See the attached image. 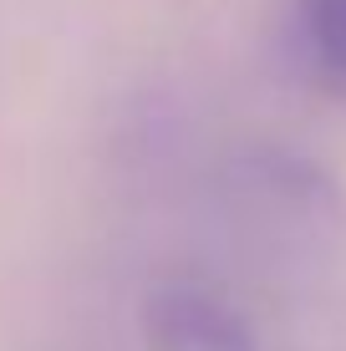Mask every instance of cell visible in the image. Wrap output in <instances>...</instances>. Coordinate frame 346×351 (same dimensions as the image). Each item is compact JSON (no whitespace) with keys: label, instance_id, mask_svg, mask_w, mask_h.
<instances>
[{"label":"cell","instance_id":"6da1fadb","mask_svg":"<svg viewBox=\"0 0 346 351\" xmlns=\"http://www.w3.org/2000/svg\"><path fill=\"white\" fill-rule=\"evenodd\" d=\"M148 351H255L245 316L199 280H163L143 306Z\"/></svg>","mask_w":346,"mask_h":351},{"label":"cell","instance_id":"7a4b0ae2","mask_svg":"<svg viewBox=\"0 0 346 351\" xmlns=\"http://www.w3.org/2000/svg\"><path fill=\"white\" fill-rule=\"evenodd\" d=\"M301 36L316 66L331 82H346V0H301Z\"/></svg>","mask_w":346,"mask_h":351}]
</instances>
